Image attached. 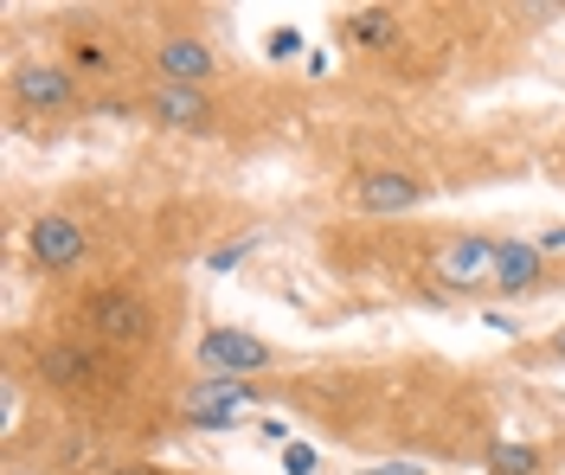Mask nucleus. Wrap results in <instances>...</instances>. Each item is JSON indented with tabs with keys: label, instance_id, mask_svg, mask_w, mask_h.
Wrapping results in <instances>:
<instances>
[{
	"label": "nucleus",
	"instance_id": "obj_1",
	"mask_svg": "<svg viewBox=\"0 0 565 475\" xmlns=\"http://www.w3.org/2000/svg\"><path fill=\"white\" fill-rule=\"evenodd\" d=\"M200 366L225 373V379H251V373L271 366V347L258 335H244V328H206L200 335Z\"/></svg>",
	"mask_w": 565,
	"mask_h": 475
},
{
	"label": "nucleus",
	"instance_id": "obj_2",
	"mask_svg": "<svg viewBox=\"0 0 565 475\" xmlns=\"http://www.w3.org/2000/svg\"><path fill=\"white\" fill-rule=\"evenodd\" d=\"M84 225L77 218H65V212H39L33 225H26V251L46 264V271H71L77 258H84Z\"/></svg>",
	"mask_w": 565,
	"mask_h": 475
},
{
	"label": "nucleus",
	"instance_id": "obj_3",
	"mask_svg": "<svg viewBox=\"0 0 565 475\" xmlns=\"http://www.w3.org/2000/svg\"><path fill=\"white\" fill-rule=\"evenodd\" d=\"M424 200V180H412V174H399V167H373V174H360L353 180V205L360 212H412V205Z\"/></svg>",
	"mask_w": 565,
	"mask_h": 475
},
{
	"label": "nucleus",
	"instance_id": "obj_4",
	"mask_svg": "<svg viewBox=\"0 0 565 475\" xmlns=\"http://www.w3.org/2000/svg\"><path fill=\"white\" fill-rule=\"evenodd\" d=\"M148 110H154V123L161 129H206L212 123V103L206 90H193V84H154V97H148Z\"/></svg>",
	"mask_w": 565,
	"mask_h": 475
},
{
	"label": "nucleus",
	"instance_id": "obj_5",
	"mask_svg": "<svg viewBox=\"0 0 565 475\" xmlns=\"http://www.w3.org/2000/svg\"><path fill=\"white\" fill-rule=\"evenodd\" d=\"M13 97L26 110H65L71 97H77V77L65 65H20L13 71Z\"/></svg>",
	"mask_w": 565,
	"mask_h": 475
},
{
	"label": "nucleus",
	"instance_id": "obj_6",
	"mask_svg": "<svg viewBox=\"0 0 565 475\" xmlns=\"http://www.w3.org/2000/svg\"><path fill=\"white\" fill-rule=\"evenodd\" d=\"M154 71H161V84H206L212 77V46L206 39H193V33H180V39H167L161 52H154Z\"/></svg>",
	"mask_w": 565,
	"mask_h": 475
},
{
	"label": "nucleus",
	"instance_id": "obj_7",
	"mask_svg": "<svg viewBox=\"0 0 565 475\" xmlns=\"http://www.w3.org/2000/svg\"><path fill=\"white\" fill-rule=\"evenodd\" d=\"M437 276L443 283H494V238H456L437 251Z\"/></svg>",
	"mask_w": 565,
	"mask_h": 475
},
{
	"label": "nucleus",
	"instance_id": "obj_8",
	"mask_svg": "<svg viewBox=\"0 0 565 475\" xmlns=\"http://www.w3.org/2000/svg\"><path fill=\"white\" fill-rule=\"evenodd\" d=\"M90 328L110 335V340H141L148 335V302L123 296V289H103V296L90 302Z\"/></svg>",
	"mask_w": 565,
	"mask_h": 475
},
{
	"label": "nucleus",
	"instance_id": "obj_9",
	"mask_svg": "<svg viewBox=\"0 0 565 475\" xmlns=\"http://www.w3.org/2000/svg\"><path fill=\"white\" fill-rule=\"evenodd\" d=\"M533 283H540V245L501 238V245H494V289H507V296H527Z\"/></svg>",
	"mask_w": 565,
	"mask_h": 475
},
{
	"label": "nucleus",
	"instance_id": "obj_10",
	"mask_svg": "<svg viewBox=\"0 0 565 475\" xmlns=\"http://www.w3.org/2000/svg\"><path fill=\"white\" fill-rule=\"evenodd\" d=\"M39 373H46L52 386H90V379H97V353H84V347L59 340V347L39 353Z\"/></svg>",
	"mask_w": 565,
	"mask_h": 475
},
{
	"label": "nucleus",
	"instance_id": "obj_11",
	"mask_svg": "<svg viewBox=\"0 0 565 475\" xmlns=\"http://www.w3.org/2000/svg\"><path fill=\"white\" fill-rule=\"evenodd\" d=\"M258 392L244 386V379H225V373H212V379H200L193 392H187V411H225V417H238V411L251 405Z\"/></svg>",
	"mask_w": 565,
	"mask_h": 475
},
{
	"label": "nucleus",
	"instance_id": "obj_12",
	"mask_svg": "<svg viewBox=\"0 0 565 475\" xmlns=\"http://www.w3.org/2000/svg\"><path fill=\"white\" fill-rule=\"evenodd\" d=\"M348 39L353 46H386V39H392V13H386V7H360V13H348Z\"/></svg>",
	"mask_w": 565,
	"mask_h": 475
},
{
	"label": "nucleus",
	"instance_id": "obj_13",
	"mask_svg": "<svg viewBox=\"0 0 565 475\" xmlns=\"http://www.w3.org/2000/svg\"><path fill=\"white\" fill-rule=\"evenodd\" d=\"M489 475H540V450H527V443H489Z\"/></svg>",
	"mask_w": 565,
	"mask_h": 475
},
{
	"label": "nucleus",
	"instance_id": "obj_14",
	"mask_svg": "<svg viewBox=\"0 0 565 475\" xmlns=\"http://www.w3.org/2000/svg\"><path fill=\"white\" fill-rule=\"evenodd\" d=\"M282 470L289 475H315V450H309V443H289V450H282Z\"/></svg>",
	"mask_w": 565,
	"mask_h": 475
},
{
	"label": "nucleus",
	"instance_id": "obj_15",
	"mask_svg": "<svg viewBox=\"0 0 565 475\" xmlns=\"http://www.w3.org/2000/svg\"><path fill=\"white\" fill-rule=\"evenodd\" d=\"M187 417H193L200 430H231V424H238V417H225V411H187Z\"/></svg>",
	"mask_w": 565,
	"mask_h": 475
},
{
	"label": "nucleus",
	"instance_id": "obj_16",
	"mask_svg": "<svg viewBox=\"0 0 565 475\" xmlns=\"http://www.w3.org/2000/svg\"><path fill=\"white\" fill-rule=\"evenodd\" d=\"M244 251H251V245H225V251H212V271H231V264H238Z\"/></svg>",
	"mask_w": 565,
	"mask_h": 475
},
{
	"label": "nucleus",
	"instance_id": "obj_17",
	"mask_svg": "<svg viewBox=\"0 0 565 475\" xmlns=\"http://www.w3.org/2000/svg\"><path fill=\"white\" fill-rule=\"evenodd\" d=\"M296 46H302V39H296V33H277V39H271V59H289V52H296Z\"/></svg>",
	"mask_w": 565,
	"mask_h": 475
},
{
	"label": "nucleus",
	"instance_id": "obj_18",
	"mask_svg": "<svg viewBox=\"0 0 565 475\" xmlns=\"http://www.w3.org/2000/svg\"><path fill=\"white\" fill-rule=\"evenodd\" d=\"M547 251H565V225H553V232L540 238V258H547Z\"/></svg>",
	"mask_w": 565,
	"mask_h": 475
},
{
	"label": "nucleus",
	"instance_id": "obj_19",
	"mask_svg": "<svg viewBox=\"0 0 565 475\" xmlns=\"http://www.w3.org/2000/svg\"><path fill=\"white\" fill-rule=\"evenodd\" d=\"M373 475H424L418 463H386V470H373Z\"/></svg>",
	"mask_w": 565,
	"mask_h": 475
},
{
	"label": "nucleus",
	"instance_id": "obj_20",
	"mask_svg": "<svg viewBox=\"0 0 565 475\" xmlns=\"http://www.w3.org/2000/svg\"><path fill=\"white\" fill-rule=\"evenodd\" d=\"M553 353H560V360H565V335H560V340H553Z\"/></svg>",
	"mask_w": 565,
	"mask_h": 475
}]
</instances>
